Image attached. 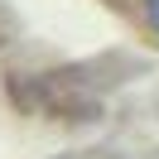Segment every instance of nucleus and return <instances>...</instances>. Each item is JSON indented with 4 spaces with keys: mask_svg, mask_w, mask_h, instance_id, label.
Returning <instances> with one entry per match:
<instances>
[{
    "mask_svg": "<svg viewBox=\"0 0 159 159\" xmlns=\"http://www.w3.org/2000/svg\"><path fill=\"white\" fill-rule=\"evenodd\" d=\"M145 10H149V20H154V29H159V0H145Z\"/></svg>",
    "mask_w": 159,
    "mask_h": 159,
    "instance_id": "nucleus-1",
    "label": "nucleus"
}]
</instances>
